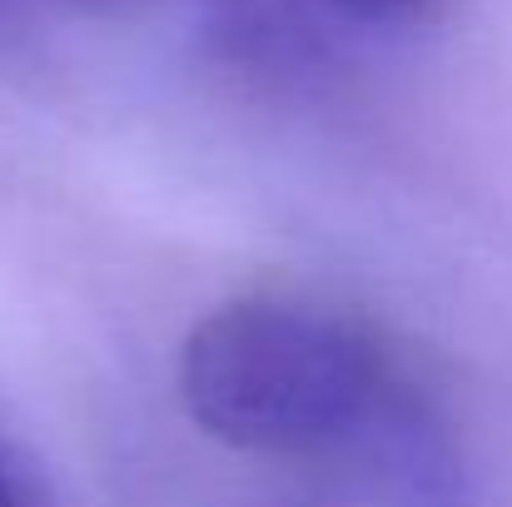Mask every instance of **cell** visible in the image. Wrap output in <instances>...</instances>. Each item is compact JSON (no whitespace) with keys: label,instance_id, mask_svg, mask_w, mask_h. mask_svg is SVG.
I'll return each instance as SVG.
<instances>
[{"label":"cell","instance_id":"obj_1","mask_svg":"<svg viewBox=\"0 0 512 507\" xmlns=\"http://www.w3.org/2000/svg\"><path fill=\"white\" fill-rule=\"evenodd\" d=\"M179 403L189 423L274 463H373L438 483L428 408L383 343L334 309L289 299H234L179 343Z\"/></svg>","mask_w":512,"mask_h":507},{"label":"cell","instance_id":"obj_2","mask_svg":"<svg viewBox=\"0 0 512 507\" xmlns=\"http://www.w3.org/2000/svg\"><path fill=\"white\" fill-rule=\"evenodd\" d=\"M0 507H65L50 473L30 458V448L0 423Z\"/></svg>","mask_w":512,"mask_h":507},{"label":"cell","instance_id":"obj_3","mask_svg":"<svg viewBox=\"0 0 512 507\" xmlns=\"http://www.w3.org/2000/svg\"><path fill=\"white\" fill-rule=\"evenodd\" d=\"M314 5H329V10H343V15H418L438 0H314Z\"/></svg>","mask_w":512,"mask_h":507}]
</instances>
